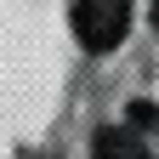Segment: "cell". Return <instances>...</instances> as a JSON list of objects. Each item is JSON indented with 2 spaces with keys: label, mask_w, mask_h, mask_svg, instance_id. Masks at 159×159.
I'll return each instance as SVG.
<instances>
[{
  "label": "cell",
  "mask_w": 159,
  "mask_h": 159,
  "mask_svg": "<svg viewBox=\"0 0 159 159\" xmlns=\"http://www.w3.org/2000/svg\"><path fill=\"white\" fill-rule=\"evenodd\" d=\"M97 159H153V148L131 131H102L97 136Z\"/></svg>",
  "instance_id": "2"
},
{
  "label": "cell",
  "mask_w": 159,
  "mask_h": 159,
  "mask_svg": "<svg viewBox=\"0 0 159 159\" xmlns=\"http://www.w3.org/2000/svg\"><path fill=\"white\" fill-rule=\"evenodd\" d=\"M153 11H159V6H153Z\"/></svg>",
  "instance_id": "3"
},
{
  "label": "cell",
  "mask_w": 159,
  "mask_h": 159,
  "mask_svg": "<svg viewBox=\"0 0 159 159\" xmlns=\"http://www.w3.org/2000/svg\"><path fill=\"white\" fill-rule=\"evenodd\" d=\"M68 23L85 51H114L131 29V0H74Z\"/></svg>",
  "instance_id": "1"
}]
</instances>
